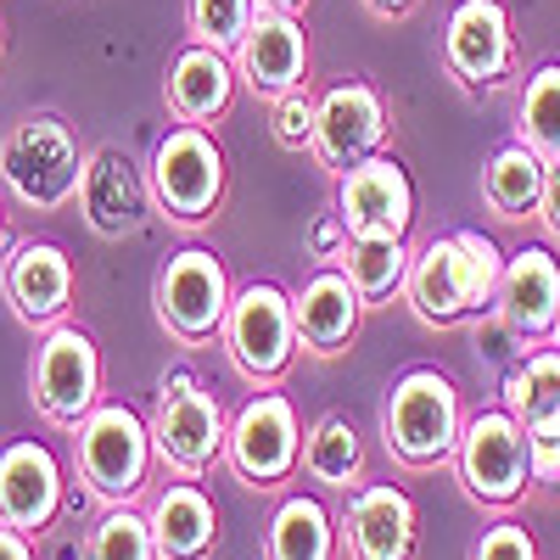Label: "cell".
<instances>
[{
  "label": "cell",
  "instance_id": "1",
  "mask_svg": "<svg viewBox=\"0 0 560 560\" xmlns=\"http://www.w3.org/2000/svg\"><path fill=\"white\" fill-rule=\"evenodd\" d=\"M499 275H504V253L482 230H454V236H432L415 253L404 298L427 325L448 331V325H465L499 298Z\"/></svg>",
  "mask_w": 560,
  "mask_h": 560
},
{
  "label": "cell",
  "instance_id": "2",
  "mask_svg": "<svg viewBox=\"0 0 560 560\" xmlns=\"http://www.w3.org/2000/svg\"><path fill=\"white\" fill-rule=\"evenodd\" d=\"M459 432H465V409H459V387L443 376V370H404L387 393V409H382V438H387V454L398 465H443L454 459L459 448Z\"/></svg>",
  "mask_w": 560,
  "mask_h": 560
},
{
  "label": "cell",
  "instance_id": "3",
  "mask_svg": "<svg viewBox=\"0 0 560 560\" xmlns=\"http://www.w3.org/2000/svg\"><path fill=\"white\" fill-rule=\"evenodd\" d=\"M0 179L34 213H57L62 202H73L79 179H84V152H79L73 129L57 113L18 118L7 140H0Z\"/></svg>",
  "mask_w": 560,
  "mask_h": 560
},
{
  "label": "cell",
  "instance_id": "4",
  "mask_svg": "<svg viewBox=\"0 0 560 560\" xmlns=\"http://www.w3.org/2000/svg\"><path fill=\"white\" fill-rule=\"evenodd\" d=\"M152 202L168 224H208L224 202V152L202 124H174L147 168Z\"/></svg>",
  "mask_w": 560,
  "mask_h": 560
},
{
  "label": "cell",
  "instance_id": "5",
  "mask_svg": "<svg viewBox=\"0 0 560 560\" xmlns=\"http://www.w3.org/2000/svg\"><path fill=\"white\" fill-rule=\"evenodd\" d=\"M219 337H224L230 364H236L253 387H275L303 348L298 342V308L275 280H253V287L236 292Z\"/></svg>",
  "mask_w": 560,
  "mask_h": 560
},
{
  "label": "cell",
  "instance_id": "6",
  "mask_svg": "<svg viewBox=\"0 0 560 560\" xmlns=\"http://www.w3.org/2000/svg\"><path fill=\"white\" fill-rule=\"evenodd\" d=\"M73 432H79L73 438L79 443V477L90 482V493H102L107 504H129L152 471V454H158L152 427L124 404H96Z\"/></svg>",
  "mask_w": 560,
  "mask_h": 560
},
{
  "label": "cell",
  "instance_id": "7",
  "mask_svg": "<svg viewBox=\"0 0 560 560\" xmlns=\"http://www.w3.org/2000/svg\"><path fill=\"white\" fill-rule=\"evenodd\" d=\"M454 471H459V488L471 493L477 504L510 510L533 488V471H527V427L504 404L471 415V420H465V432H459V448H454Z\"/></svg>",
  "mask_w": 560,
  "mask_h": 560
},
{
  "label": "cell",
  "instance_id": "8",
  "mask_svg": "<svg viewBox=\"0 0 560 560\" xmlns=\"http://www.w3.org/2000/svg\"><path fill=\"white\" fill-rule=\"evenodd\" d=\"M152 298H158V319L168 325L185 348L213 342V337L224 331L230 303H236L219 253H208V247L174 253V258L158 269V292H152Z\"/></svg>",
  "mask_w": 560,
  "mask_h": 560
},
{
  "label": "cell",
  "instance_id": "9",
  "mask_svg": "<svg viewBox=\"0 0 560 560\" xmlns=\"http://www.w3.org/2000/svg\"><path fill=\"white\" fill-rule=\"evenodd\" d=\"M152 443H158V459L168 465V471L202 477L208 465L224 454V443H230V420H224L219 398L197 376H174V382H163Z\"/></svg>",
  "mask_w": 560,
  "mask_h": 560
},
{
  "label": "cell",
  "instance_id": "10",
  "mask_svg": "<svg viewBox=\"0 0 560 560\" xmlns=\"http://www.w3.org/2000/svg\"><path fill=\"white\" fill-rule=\"evenodd\" d=\"M224 459L236 465V477L253 488H280L303 465V427L287 393H258L242 404V415L230 420Z\"/></svg>",
  "mask_w": 560,
  "mask_h": 560
},
{
  "label": "cell",
  "instance_id": "11",
  "mask_svg": "<svg viewBox=\"0 0 560 560\" xmlns=\"http://www.w3.org/2000/svg\"><path fill=\"white\" fill-rule=\"evenodd\" d=\"M34 404L51 427H79L102 404V353L79 325H51L34 353Z\"/></svg>",
  "mask_w": 560,
  "mask_h": 560
},
{
  "label": "cell",
  "instance_id": "12",
  "mask_svg": "<svg viewBox=\"0 0 560 560\" xmlns=\"http://www.w3.org/2000/svg\"><path fill=\"white\" fill-rule=\"evenodd\" d=\"M443 68L465 90H499L516 79V28L504 0H459L443 23Z\"/></svg>",
  "mask_w": 560,
  "mask_h": 560
},
{
  "label": "cell",
  "instance_id": "13",
  "mask_svg": "<svg viewBox=\"0 0 560 560\" xmlns=\"http://www.w3.org/2000/svg\"><path fill=\"white\" fill-rule=\"evenodd\" d=\"M382 140H387V102H382L376 84L342 79L319 96V107H314V158H319V168L348 174L353 163L376 158Z\"/></svg>",
  "mask_w": 560,
  "mask_h": 560
},
{
  "label": "cell",
  "instance_id": "14",
  "mask_svg": "<svg viewBox=\"0 0 560 560\" xmlns=\"http://www.w3.org/2000/svg\"><path fill=\"white\" fill-rule=\"evenodd\" d=\"M337 213L348 219L353 236H398V242H409L415 185H409L404 163L376 152V158L353 163L348 174H337Z\"/></svg>",
  "mask_w": 560,
  "mask_h": 560
},
{
  "label": "cell",
  "instance_id": "15",
  "mask_svg": "<svg viewBox=\"0 0 560 560\" xmlns=\"http://www.w3.org/2000/svg\"><path fill=\"white\" fill-rule=\"evenodd\" d=\"M236 73L264 102L308 84V28L292 12H258L247 39L236 45Z\"/></svg>",
  "mask_w": 560,
  "mask_h": 560
},
{
  "label": "cell",
  "instance_id": "16",
  "mask_svg": "<svg viewBox=\"0 0 560 560\" xmlns=\"http://www.w3.org/2000/svg\"><path fill=\"white\" fill-rule=\"evenodd\" d=\"M62 510V465L57 454L23 438L0 448V522L18 533H45Z\"/></svg>",
  "mask_w": 560,
  "mask_h": 560
},
{
  "label": "cell",
  "instance_id": "17",
  "mask_svg": "<svg viewBox=\"0 0 560 560\" xmlns=\"http://www.w3.org/2000/svg\"><path fill=\"white\" fill-rule=\"evenodd\" d=\"M342 538L353 560H415V544H420L415 499L393 482L359 488L342 510Z\"/></svg>",
  "mask_w": 560,
  "mask_h": 560
},
{
  "label": "cell",
  "instance_id": "18",
  "mask_svg": "<svg viewBox=\"0 0 560 560\" xmlns=\"http://www.w3.org/2000/svg\"><path fill=\"white\" fill-rule=\"evenodd\" d=\"M0 287H7V303L18 308V319L62 325L73 303V264L57 242H18L7 269H0Z\"/></svg>",
  "mask_w": 560,
  "mask_h": 560
},
{
  "label": "cell",
  "instance_id": "19",
  "mask_svg": "<svg viewBox=\"0 0 560 560\" xmlns=\"http://www.w3.org/2000/svg\"><path fill=\"white\" fill-rule=\"evenodd\" d=\"M147 202H152V185H140L135 163L118 147H96L84 158L79 208H84V224L96 230V236H129V230H140Z\"/></svg>",
  "mask_w": 560,
  "mask_h": 560
},
{
  "label": "cell",
  "instance_id": "20",
  "mask_svg": "<svg viewBox=\"0 0 560 560\" xmlns=\"http://www.w3.org/2000/svg\"><path fill=\"white\" fill-rule=\"evenodd\" d=\"M292 308H298V342L319 359L348 353V342L359 337V319H364V298L353 292V280L337 264L314 269L303 280V292L292 298Z\"/></svg>",
  "mask_w": 560,
  "mask_h": 560
},
{
  "label": "cell",
  "instance_id": "21",
  "mask_svg": "<svg viewBox=\"0 0 560 560\" xmlns=\"http://www.w3.org/2000/svg\"><path fill=\"white\" fill-rule=\"evenodd\" d=\"M499 314L516 325L527 342H549L560 319V264L549 247H516L499 275Z\"/></svg>",
  "mask_w": 560,
  "mask_h": 560
},
{
  "label": "cell",
  "instance_id": "22",
  "mask_svg": "<svg viewBox=\"0 0 560 560\" xmlns=\"http://www.w3.org/2000/svg\"><path fill=\"white\" fill-rule=\"evenodd\" d=\"M236 84H242V73H236V57H224V51H213V45H185V51L168 62V107H174V118L179 124H213V118H224L230 113V102H236Z\"/></svg>",
  "mask_w": 560,
  "mask_h": 560
},
{
  "label": "cell",
  "instance_id": "23",
  "mask_svg": "<svg viewBox=\"0 0 560 560\" xmlns=\"http://www.w3.org/2000/svg\"><path fill=\"white\" fill-rule=\"evenodd\" d=\"M152 538L158 560H208L219 544V510L197 482H168L152 499Z\"/></svg>",
  "mask_w": 560,
  "mask_h": 560
},
{
  "label": "cell",
  "instance_id": "24",
  "mask_svg": "<svg viewBox=\"0 0 560 560\" xmlns=\"http://www.w3.org/2000/svg\"><path fill=\"white\" fill-rule=\"evenodd\" d=\"M504 409L527 427V438H560V348H538L510 364Z\"/></svg>",
  "mask_w": 560,
  "mask_h": 560
},
{
  "label": "cell",
  "instance_id": "25",
  "mask_svg": "<svg viewBox=\"0 0 560 560\" xmlns=\"http://www.w3.org/2000/svg\"><path fill=\"white\" fill-rule=\"evenodd\" d=\"M337 527L342 522L314 493H292L269 516L264 560H337Z\"/></svg>",
  "mask_w": 560,
  "mask_h": 560
},
{
  "label": "cell",
  "instance_id": "26",
  "mask_svg": "<svg viewBox=\"0 0 560 560\" xmlns=\"http://www.w3.org/2000/svg\"><path fill=\"white\" fill-rule=\"evenodd\" d=\"M544 174H549V163L527 147V140H510V147H499L482 168V202L499 219H527V213H538Z\"/></svg>",
  "mask_w": 560,
  "mask_h": 560
},
{
  "label": "cell",
  "instance_id": "27",
  "mask_svg": "<svg viewBox=\"0 0 560 560\" xmlns=\"http://www.w3.org/2000/svg\"><path fill=\"white\" fill-rule=\"evenodd\" d=\"M409 264H415V253H409V242H398V236H353L337 269L353 280V292H359L364 308H370V303H387L393 292H404Z\"/></svg>",
  "mask_w": 560,
  "mask_h": 560
},
{
  "label": "cell",
  "instance_id": "28",
  "mask_svg": "<svg viewBox=\"0 0 560 560\" xmlns=\"http://www.w3.org/2000/svg\"><path fill=\"white\" fill-rule=\"evenodd\" d=\"M359 465H364V443L348 415H319L303 432V471L319 488H348L359 477Z\"/></svg>",
  "mask_w": 560,
  "mask_h": 560
},
{
  "label": "cell",
  "instance_id": "29",
  "mask_svg": "<svg viewBox=\"0 0 560 560\" xmlns=\"http://www.w3.org/2000/svg\"><path fill=\"white\" fill-rule=\"evenodd\" d=\"M516 140H527L544 163H560V62L527 73L516 102Z\"/></svg>",
  "mask_w": 560,
  "mask_h": 560
},
{
  "label": "cell",
  "instance_id": "30",
  "mask_svg": "<svg viewBox=\"0 0 560 560\" xmlns=\"http://www.w3.org/2000/svg\"><path fill=\"white\" fill-rule=\"evenodd\" d=\"M258 18V0H191L185 7V28H191L197 45H213V51L236 57V45L247 39Z\"/></svg>",
  "mask_w": 560,
  "mask_h": 560
},
{
  "label": "cell",
  "instance_id": "31",
  "mask_svg": "<svg viewBox=\"0 0 560 560\" xmlns=\"http://www.w3.org/2000/svg\"><path fill=\"white\" fill-rule=\"evenodd\" d=\"M90 560H158V538H152V522L129 504H113L107 516L90 533Z\"/></svg>",
  "mask_w": 560,
  "mask_h": 560
},
{
  "label": "cell",
  "instance_id": "32",
  "mask_svg": "<svg viewBox=\"0 0 560 560\" xmlns=\"http://www.w3.org/2000/svg\"><path fill=\"white\" fill-rule=\"evenodd\" d=\"M314 107H319V96H308V84L269 102V135L280 152H314Z\"/></svg>",
  "mask_w": 560,
  "mask_h": 560
},
{
  "label": "cell",
  "instance_id": "33",
  "mask_svg": "<svg viewBox=\"0 0 560 560\" xmlns=\"http://www.w3.org/2000/svg\"><path fill=\"white\" fill-rule=\"evenodd\" d=\"M471 560H538V544H533V533L522 522H499V527H488L477 538Z\"/></svg>",
  "mask_w": 560,
  "mask_h": 560
},
{
  "label": "cell",
  "instance_id": "34",
  "mask_svg": "<svg viewBox=\"0 0 560 560\" xmlns=\"http://www.w3.org/2000/svg\"><path fill=\"white\" fill-rule=\"evenodd\" d=\"M348 242H353V230H348V219L337 213V202L325 208V213H314V224H308V253H314L319 264H342Z\"/></svg>",
  "mask_w": 560,
  "mask_h": 560
},
{
  "label": "cell",
  "instance_id": "35",
  "mask_svg": "<svg viewBox=\"0 0 560 560\" xmlns=\"http://www.w3.org/2000/svg\"><path fill=\"white\" fill-rule=\"evenodd\" d=\"M527 471H533V488L560 482V438H527Z\"/></svg>",
  "mask_w": 560,
  "mask_h": 560
},
{
  "label": "cell",
  "instance_id": "36",
  "mask_svg": "<svg viewBox=\"0 0 560 560\" xmlns=\"http://www.w3.org/2000/svg\"><path fill=\"white\" fill-rule=\"evenodd\" d=\"M538 219H544V230L560 242V163H549V174H544V197H538Z\"/></svg>",
  "mask_w": 560,
  "mask_h": 560
},
{
  "label": "cell",
  "instance_id": "37",
  "mask_svg": "<svg viewBox=\"0 0 560 560\" xmlns=\"http://www.w3.org/2000/svg\"><path fill=\"white\" fill-rule=\"evenodd\" d=\"M0 560H34V544H28V533H18V527H7V522H0Z\"/></svg>",
  "mask_w": 560,
  "mask_h": 560
},
{
  "label": "cell",
  "instance_id": "38",
  "mask_svg": "<svg viewBox=\"0 0 560 560\" xmlns=\"http://www.w3.org/2000/svg\"><path fill=\"white\" fill-rule=\"evenodd\" d=\"M364 7L376 12V18H387V23H393V18H409V12L420 7V0H364Z\"/></svg>",
  "mask_w": 560,
  "mask_h": 560
},
{
  "label": "cell",
  "instance_id": "39",
  "mask_svg": "<svg viewBox=\"0 0 560 560\" xmlns=\"http://www.w3.org/2000/svg\"><path fill=\"white\" fill-rule=\"evenodd\" d=\"M303 7H308V0H258V12H292V18H298Z\"/></svg>",
  "mask_w": 560,
  "mask_h": 560
},
{
  "label": "cell",
  "instance_id": "40",
  "mask_svg": "<svg viewBox=\"0 0 560 560\" xmlns=\"http://www.w3.org/2000/svg\"><path fill=\"white\" fill-rule=\"evenodd\" d=\"M549 348H560V319H555V331H549Z\"/></svg>",
  "mask_w": 560,
  "mask_h": 560
},
{
  "label": "cell",
  "instance_id": "41",
  "mask_svg": "<svg viewBox=\"0 0 560 560\" xmlns=\"http://www.w3.org/2000/svg\"><path fill=\"white\" fill-rule=\"evenodd\" d=\"M0 236H7V208H0Z\"/></svg>",
  "mask_w": 560,
  "mask_h": 560
}]
</instances>
